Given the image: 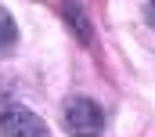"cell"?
<instances>
[{
  "label": "cell",
  "mask_w": 155,
  "mask_h": 137,
  "mask_svg": "<svg viewBox=\"0 0 155 137\" xmlns=\"http://www.w3.org/2000/svg\"><path fill=\"white\" fill-rule=\"evenodd\" d=\"M0 134L4 137H51V130L36 112H29L22 105H7L0 112Z\"/></svg>",
  "instance_id": "cell-2"
},
{
  "label": "cell",
  "mask_w": 155,
  "mask_h": 137,
  "mask_svg": "<svg viewBox=\"0 0 155 137\" xmlns=\"http://www.w3.org/2000/svg\"><path fill=\"white\" fill-rule=\"evenodd\" d=\"M61 126L69 137H101L105 130V112L90 98H69L61 108Z\"/></svg>",
  "instance_id": "cell-1"
},
{
  "label": "cell",
  "mask_w": 155,
  "mask_h": 137,
  "mask_svg": "<svg viewBox=\"0 0 155 137\" xmlns=\"http://www.w3.org/2000/svg\"><path fill=\"white\" fill-rule=\"evenodd\" d=\"M15 40H18V25H15L11 11H4V7H0V51L15 47Z\"/></svg>",
  "instance_id": "cell-4"
},
{
  "label": "cell",
  "mask_w": 155,
  "mask_h": 137,
  "mask_svg": "<svg viewBox=\"0 0 155 137\" xmlns=\"http://www.w3.org/2000/svg\"><path fill=\"white\" fill-rule=\"evenodd\" d=\"M61 15H65V22L72 25V33H76L79 43H90V22H87V15H83V7H79L76 0H69V4L61 7Z\"/></svg>",
  "instance_id": "cell-3"
},
{
  "label": "cell",
  "mask_w": 155,
  "mask_h": 137,
  "mask_svg": "<svg viewBox=\"0 0 155 137\" xmlns=\"http://www.w3.org/2000/svg\"><path fill=\"white\" fill-rule=\"evenodd\" d=\"M144 22H148V25H155V0H148V4H144Z\"/></svg>",
  "instance_id": "cell-5"
}]
</instances>
